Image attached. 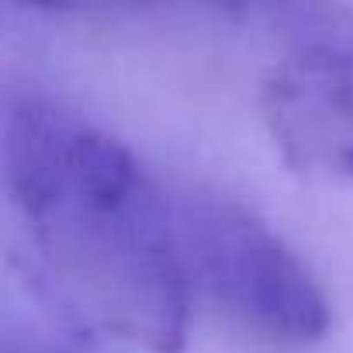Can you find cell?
<instances>
[{"instance_id": "cell-1", "label": "cell", "mask_w": 353, "mask_h": 353, "mask_svg": "<svg viewBox=\"0 0 353 353\" xmlns=\"http://www.w3.org/2000/svg\"><path fill=\"white\" fill-rule=\"evenodd\" d=\"M4 181L39 284L73 325L181 353L191 281L173 198L121 139L56 101H11Z\"/></svg>"}, {"instance_id": "cell-2", "label": "cell", "mask_w": 353, "mask_h": 353, "mask_svg": "<svg viewBox=\"0 0 353 353\" xmlns=\"http://www.w3.org/2000/svg\"><path fill=\"white\" fill-rule=\"evenodd\" d=\"M173 225L188 281L246 332L305 346L325 336L329 301L294 250L229 198L188 191L173 198Z\"/></svg>"}, {"instance_id": "cell-3", "label": "cell", "mask_w": 353, "mask_h": 353, "mask_svg": "<svg viewBox=\"0 0 353 353\" xmlns=\"http://www.w3.org/2000/svg\"><path fill=\"white\" fill-rule=\"evenodd\" d=\"M260 114L284 163L353 181V59L284 52L263 73Z\"/></svg>"}, {"instance_id": "cell-4", "label": "cell", "mask_w": 353, "mask_h": 353, "mask_svg": "<svg viewBox=\"0 0 353 353\" xmlns=\"http://www.w3.org/2000/svg\"><path fill=\"white\" fill-rule=\"evenodd\" d=\"M288 39V52H319L353 59V8L339 4H288L270 11Z\"/></svg>"}, {"instance_id": "cell-5", "label": "cell", "mask_w": 353, "mask_h": 353, "mask_svg": "<svg viewBox=\"0 0 353 353\" xmlns=\"http://www.w3.org/2000/svg\"><path fill=\"white\" fill-rule=\"evenodd\" d=\"M8 353H66V350H52L42 343H21V346H8Z\"/></svg>"}]
</instances>
